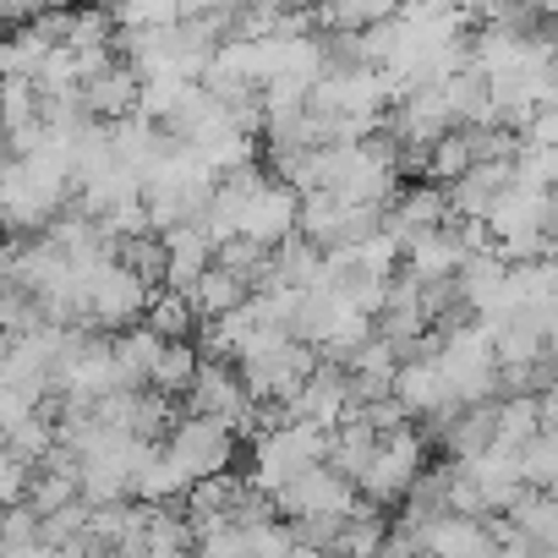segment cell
<instances>
[{
  "label": "cell",
  "instance_id": "obj_11",
  "mask_svg": "<svg viewBox=\"0 0 558 558\" xmlns=\"http://www.w3.org/2000/svg\"><path fill=\"white\" fill-rule=\"evenodd\" d=\"M77 99H83V110L94 121H121V116L137 110V77H132L126 61H110L105 72H94V77L77 83Z\"/></svg>",
  "mask_w": 558,
  "mask_h": 558
},
{
  "label": "cell",
  "instance_id": "obj_16",
  "mask_svg": "<svg viewBox=\"0 0 558 558\" xmlns=\"http://www.w3.org/2000/svg\"><path fill=\"white\" fill-rule=\"evenodd\" d=\"M192 373H197V351H192V340H165L159 356H154V367H148V389L165 395V400H181L186 384H192Z\"/></svg>",
  "mask_w": 558,
  "mask_h": 558
},
{
  "label": "cell",
  "instance_id": "obj_2",
  "mask_svg": "<svg viewBox=\"0 0 558 558\" xmlns=\"http://www.w3.org/2000/svg\"><path fill=\"white\" fill-rule=\"evenodd\" d=\"M72 268H77V263H72ZM77 274H83V324H88V329L116 335V329L143 324V307H148L154 286H143V279H137L121 257L83 263Z\"/></svg>",
  "mask_w": 558,
  "mask_h": 558
},
{
  "label": "cell",
  "instance_id": "obj_24",
  "mask_svg": "<svg viewBox=\"0 0 558 558\" xmlns=\"http://www.w3.org/2000/svg\"><path fill=\"white\" fill-rule=\"evenodd\" d=\"M28 465L7 449V444H0V509H12V504H23V493H28Z\"/></svg>",
  "mask_w": 558,
  "mask_h": 558
},
{
  "label": "cell",
  "instance_id": "obj_5",
  "mask_svg": "<svg viewBox=\"0 0 558 558\" xmlns=\"http://www.w3.org/2000/svg\"><path fill=\"white\" fill-rule=\"evenodd\" d=\"M313 367H318V351H313V345H302V340H279L274 351L235 362L241 389H246L252 400H268V405H286V400L307 384V373H313Z\"/></svg>",
  "mask_w": 558,
  "mask_h": 558
},
{
  "label": "cell",
  "instance_id": "obj_17",
  "mask_svg": "<svg viewBox=\"0 0 558 558\" xmlns=\"http://www.w3.org/2000/svg\"><path fill=\"white\" fill-rule=\"evenodd\" d=\"M0 444H7V449H12V454H17L28 471H34V465L56 449V416L39 405V411H28L23 422H12L7 433H0Z\"/></svg>",
  "mask_w": 558,
  "mask_h": 558
},
{
  "label": "cell",
  "instance_id": "obj_19",
  "mask_svg": "<svg viewBox=\"0 0 558 558\" xmlns=\"http://www.w3.org/2000/svg\"><path fill=\"white\" fill-rule=\"evenodd\" d=\"M514 471H520V487L553 493V476H558V438H553V433H531V438L514 449Z\"/></svg>",
  "mask_w": 558,
  "mask_h": 558
},
{
  "label": "cell",
  "instance_id": "obj_4",
  "mask_svg": "<svg viewBox=\"0 0 558 558\" xmlns=\"http://www.w3.org/2000/svg\"><path fill=\"white\" fill-rule=\"evenodd\" d=\"M159 444L170 449V460H175L192 482L230 471L235 454H241V438H235L225 422H214V416H186V411L175 416V427H170Z\"/></svg>",
  "mask_w": 558,
  "mask_h": 558
},
{
  "label": "cell",
  "instance_id": "obj_10",
  "mask_svg": "<svg viewBox=\"0 0 558 558\" xmlns=\"http://www.w3.org/2000/svg\"><path fill=\"white\" fill-rule=\"evenodd\" d=\"M159 241H165V279H159V286L186 296L192 279L214 263V241H208L203 225H175V230H165Z\"/></svg>",
  "mask_w": 558,
  "mask_h": 558
},
{
  "label": "cell",
  "instance_id": "obj_12",
  "mask_svg": "<svg viewBox=\"0 0 558 558\" xmlns=\"http://www.w3.org/2000/svg\"><path fill=\"white\" fill-rule=\"evenodd\" d=\"M504 186H509V159H487V165H471L465 175H454L444 186V203H449L454 219H476L482 225V214L493 208V197Z\"/></svg>",
  "mask_w": 558,
  "mask_h": 558
},
{
  "label": "cell",
  "instance_id": "obj_18",
  "mask_svg": "<svg viewBox=\"0 0 558 558\" xmlns=\"http://www.w3.org/2000/svg\"><path fill=\"white\" fill-rule=\"evenodd\" d=\"M143 329H154L159 340H192V329H197V313H192V302L181 296V291H154L148 296V307H143Z\"/></svg>",
  "mask_w": 558,
  "mask_h": 558
},
{
  "label": "cell",
  "instance_id": "obj_3",
  "mask_svg": "<svg viewBox=\"0 0 558 558\" xmlns=\"http://www.w3.org/2000/svg\"><path fill=\"white\" fill-rule=\"evenodd\" d=\"M427 449H433V444L422 438L416 422H400V427L378 433V444H373V454H367V465H362V476H356V493H362L367 504H378V509L400 504V498L411 493V482L422 476Z\"/></svg>",
  "mask_w": 558,
  "mask_h": 558
},
{
  "label": "cell",
  "instance_id": "obj_7",
  "mask_svg": "<svg viewBox=\"0 0 558 558\" xmlns=\"http://www.w3.org/2000/svg\"><path fill=\"white\" fill-rule=\"evenodd\" d=\"M449 219V203H444V186H433V181H400V192L384 203V235H395L400 246L405 241H416V235H427V230H438Z\"/></svg>",
  "mask_w": 558,
  "mask_h": 558
},
{
  "label": "cell",
  "instance_id": "obj_15",
  "mask_svg": "<svg viewBox=\"0 0 558 558\" xmlns=\"http://www.w3.org/2000/svg\"><path fill=\"white\" fill-rule=\"evenodd\" d=\"M504 520H509V531H520L536 553H547V547L558 542V504H553V493H531V487H525V493L509 504Z\"/></svg>",
  "mask_w": 558,
  "mask_h": 558
},
{
  "label": "cell",
  "instance_id": "obj_23",
  "mask_svg": "<svg viewBox=\"0 0 558 558\" xmlns=\"http://www.w3.org/2000/svg\"><path fill=\"white\" fill-rule=\"evenodd\" d=\"M39 121V88L28 77H0V137Z\"/></svg>",
  "mask_w": 558,
  "mask_h": 558
},
{
  "label": "cell",
  "instance_id": "obj_1",
  "mask_svg": "<svg viewBox=\"0 0 558 558\" xmlns=\"http://www.w3.org/2000/svg\"><path fill=\"white\" fill-rule=\"evenodd\" d=\"M438 335V351H433V367L449 389L454 405H476V400H493L498 395V356H493V340L460 318L449 329H433Z\"/></svg>",
  "mask_w": 558,
  "mask_h": 558
},
{
  "label": "cell",
  "instance_id": "obj_6",
  "mask_svg": "<svg viewBox=\"0 0 558 558\" xmlns=\"http://www.w3.org/2000/svg\"><path fill=\"white\" fill-rule=\"evenodd\" d=\"M356 487L335 471V465H307L296 471L286 487L274 493V514L279 520H318V514H351Z\"/></svg>",
  "mask_w": 558,
  "mask_h": 558
},
{
  "label": "cell",
  "instance_id": "obj_22",
  "mask_svg": "<svg viewBox=\"0 0 558 558\" xmlns=\"http://www.w3.org/2000/svg\"><path fill=\"white\" fill-rule=\"evenodd\" d=\"M116 17V28H165L181 23V0H99Z\"/></svg>",
  "mask_w": 558,
  "mask_h": 558
},
{
  "label": "cell",
  "instance_id": "obj_13",
  "mask_svg": "<svg viewBox=\"0 0 558 558\" xmlns=\"http://www.w3.org/2000/svg\"><path fill=\"white\" fill-rule=\"evenodd\" d=\"M246 296H252V291H246V279L225 274L219 263H208V268L192 279V291H186V302H192L197 318H225V313H235Z\"/></svg>",
  "mask_w": 558,
  "mask_h": 558
},
{
  "label": "cell",
  "instance_id": "obj_9",
  "mask_svg": "<svg viewBox=\"0 0 558 558\" xmlns=\"http://www.w3.org/2000/svg\"><path fill=\"white\" fill-rule=\"evenodd\" d=\"M389 395H395V405H400L411 422H427V416H438L444 405H454L449 389H444V378H438V367H433V356L400 362L395 378H389Z\"/></svg>",
  "mask_w": 558,
  "mask_h": 558
},
{
  "label": "cell",
  "instance_id": "obj_8",
  "mask_svg": "<svg viewBox=\"0 0 558 558\" xmlns=\"http://www.w3.org/2000/svg\"><path fill=\"white\" fill-rule=\"evenodd\" d=\"M296 197H302V192L268 181L263 192H252V197H246L235 235H246V241H257V246H279L286 235H296Z\"/></svg>",
  "mask_w": 558,
  "mask_h": 558
},
{
  "label": "cell",
  "instance_id": "obj_14",
  "mask_svg": "<svg viewBox=\"0 0 558 558\" xmlns=\"http://www.w3.org/2000/svg\"><path fill=\"white\" fill-rule=\"evenodd\" d=\"M438 99H444V110H449V126H487V77L482 72H471V66H460L454 77H444L438 83Z\"/></svg>",
  "mask_w": 558,
  "mask_h": 558
},
{
  "label": "cell",
  "instance_id": "obj_20",
  "mask_svg": "<svg viewBox=\"0 0 558 558\" xmlns=\"http://www.w3.org/2000/svg\"><path fill=\"white\" fill-rule=\"evenodd\" d=\"M110 39H116V17L99 7V0L72 7V28H66V45L61 50H110Z\"/></svg>",
  "mask_w": 558,
  "mask_h": 558
},
{
  "label": "cell",
  "instance_id": "obj_21",
  "mask_svg": "<svg viewBox=\"0 0 558 558\" xmlns=\"http://www.w3.org/2000/svg\"><path fill=\"white\" fill-rule=\"evenodd\" d=\"M465 170H471V148H465V132H460V126L427 143V170H422V181L449 186V181H454V175H465Z\"/></svg>",
  "mask_w": 558,
  "mask_h": 558
}]
</instances>
